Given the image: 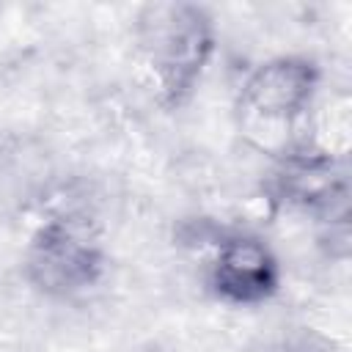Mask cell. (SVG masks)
<instances>
[{"mask_svg": "<svg viewBox=\"0 0 352 352\" xmlns=\"http://www.w3.org/2000/svg\"><path fill=\"white\" fill-rule=\"evenodd\" d=\"M138 44L165 110L184 107L198 91L214 50V16L201 3H154L138 16Z\"/></svg>", "mask_w": 352, "mask_h": 352, "instance_id": "1", "label": "cell"}, {"mask_svg": "<svg viewBox=\"0 0 352 352\" xmlns=\"http://www.w3.org/2000/svg\"><path fill=\"white\" fill-rule=\"evenodd\" d=\"M22 272L38 294L50 300H77L104 280L107 250L85 217L58 214L33 231Z\"/></svg>", "mask_w": 352, "mask_h": 352, "instance_id": "2", "label": "cell"}, {"mask_svg": "<svg viewBox=\"0 0 352 352\" xmlns=\"http://www.w3.org/2000/svg\"><path fill=\"white\" fill-rule=\"evenodd\" d=\"M275 201L314 214L319 220H349V179L346 168L327 151L311 143L283 151L272 173Z\"/></svg>", "mask_w": 352, "mask_h": 352, "instance_id": "3", "label": "cell"}, {"mask_svg": "<svg viewBox=\"0 0 352 352\" xmlns=\"http://www.w3.org/2000/svg\"><path fill=\"white\" fill-rule=\"evenodd\" d=\"M322 85V66L308 55H275L258 63L239 91V107L256 124L292 126L308 116Z\"/></svg>", "mask_w": 352, "mask_h": 352, "instance_id": "4", "label": "cell"}, {"mask_svg": "<svg viewBox=\"0 0 352 352\" xmlns=\"http://www.w3.org/2000/svg\"><path fill=\"white\" fill-rule=\"evenodd\" d=\"M283 270L275 250L256 234H228L217 242L206 270L209 292L236 308H253L272 300L280 289Z\"/></svg>", "mask_w": 352, "mask_h": 352, "instance_id": "5", "label": "cell"}, {"mask_svg": "<svg viewBox=\"0 0 352 352\" xmlns=\"http://www.w3.org/2000/svg\"><path fill=\"white\" fill-rule=\"evenodd\" d=\"M140 352H160L157 346H146V349H140Z\"/></svg>", "mask_w": 352, "mask_h": 352, "instance_id": "6", "label": "cell"}]
</instances>
